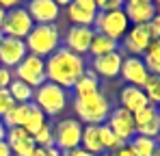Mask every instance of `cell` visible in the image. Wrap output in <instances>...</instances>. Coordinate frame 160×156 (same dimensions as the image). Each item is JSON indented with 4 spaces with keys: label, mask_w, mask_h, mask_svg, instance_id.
<instances>
[{
    "label": "cell",
    "mask_w": 160,
    "mask_h": 156,
    "mask_svg": "<svg viewBox=\"0 0 160 156\" xmlns=\"http://www.w3.org/2000/svg\"><path fill=\"white\" fill-rule=\"evenodd\" d=\"M158 108H160V106H158Z\"/></svg>",
    "instance_id": "51"
},
{
    "label": "cell",
    "mask_w": 160,
    "mask_h": 156,
    "mask_svg": "<svg viewBox=\"0 0 160 156\" xmlns=\"http://www.w3.org/2000/svg\"><path fill=\"white\" fill-rule=\"evenodd\" d=\"M7 91L11 93V98H13V102H15V104H30V102H32V98H35V89L28 87L26 82L18 80V78L9 85Z\"/></svg>",
    "instance_id": "26"
},
{
    "label": "cell",
    "mask_w": 160,
    "mask_h": 156,
    "mask_svg": "<svg viewBox=\"0 0 160 156\" xmlns=\"http://www.w3.org/2000/svg\"><path fill=\"white\" fill-rule=\"evenodd\" d=\"M61 156H93V154H89V152L82 150V148H74V150H69V152H61Z\"/></svg>",
    "instance_id": "38"
},
{
    "label": "cell",
    "mask_w": 160,
    "mask_h": 156,
    "mask_svg": "<svg viewBox=\"0 0 160 156\" xmlns=\"http://www.w3.org/2000/svg\"><path fill=\"white\" fill-rule=\"evenodd\" d=\"M30 104H32V102H30ZM30 104H13V106L9 108V113L2 117L4 126H7V128H22L24 122H26V117H28Z\"/></svg>",
    "instance_id": "25"
},
{
    "label": "cell",
    "mask_w": 160,
    "mask_h": 156,
    "mask_svg": "<svg viewBox=\"0 0 160 156\" xmlns=\"http://www.w3.org/2000/svg\"><path fill=\"white\" fill-rule=\"evenodd\" d=\"M128 148L132 150L134 156H154L158 152V141L156 139H149V137L134 134L132 139L128 141Z\"/></svg>",
    "instance_id": "24"
},
{
    "label": "cell",
    "mask_w": 160,
    "mask_h": 156,
    "mask_svg": "<svg viewBox=\"0 0 160 156\" xmlns=\"http://www.w3.org/2000/svg\"><path fill=\"white\" fill-rule=\"evenodd\" d=\"M43 124H48V117L35 106V104H30V111H28V117H26V122H24V126L22 128L26 130L28 134H35L37 130L41 128Z\"/></svg>",
    "instance_id": "27"
},
{
    "label": "cell",
    "mask_w": 160,
    "mask_h": 156,
    "mask_svg": "<svg viewBox=\"0 0 160 156\" xmlns=\"http://www.w3.org/2000/svg\"><path fill=\"white\" fill-rule=\"evenodd\" d=\"M2 20H4V11L0 9V24H2Z\"/></svg>",
    "instance_id": "46"
},
{
    "label": "cell",
    "mask_w": 160,
    "mask_h": 156,
    "mask_svg": "<svg viewBox=\"0 0 160 156\" xmlns=\"http://www.w3.org/2000/svg\"><path fill=\"white\" fill-rule=\"evenodd\" d=\"M154 156H160V152H156V154H154Z\"/></svg>",
    "instance_id": "50"
},
{
    "label": "cell",
    "mask_w": 160,
    "mask_h": 156,
    "mask_svg": "<svg viewBox=\"0 0 160 156\" xmlns=\"http://www.w3.org/2000/svg\"><path fill=\"white\" fill-rule=\"evenodd\" d=\"M54 2L58 4V9H67V7H69V4H72L74 0H54Z\"/></svg>",
    "instance_id": "42"
},
{
    "label": "cell",
    "mask_w": 160,
    "mask_h": 156,
    "mask_svg": "<svg viewBox=\"0 0 160 156\" xmlns=\"http://www.w3.org/2000/svg\"><path fill=\"white\" fill-rule=\"evenodd\" d=\"M123 13L128 15L130 24H149L152 18L158 13V9L154 7V2H126Z\"/></svg>",
    "instance_id": "20"
},
{
    "label": "cell",
    "mask_w": 160,
    "mask_h": 156,
    "mask_svg": "<svg viewBox=\"0 0 160 156\" xmlns=\"http://www.w3.org/2000/svg\"><path fill=\"white\" fill-rule=\"evenodd\" d=\"M100 141H102V148H104V152H115V150H119V148H123L126 143L112 132V130L108 128L106 124H102L100 126Z\"/></svg>",
    "instance_id": "28"
},
{
    "label": "cell",
    "mask_w": 160,
    "mask_h": 156,
    "mask_svg": "<svg viewBox=\"0 0 160 156\" xmlns=\"http://www.w3.org/2000/svg\"><path fill=\"white\" fill-rule=\"evenodd\" d=\"M152 30L147 24H136V26H130V30L126 33V37L121 39L119 48L123 50V54L128 56H143L149 44H152Z\"/></svg>",
    "instance_id": "9"
},
{
    "label": "cell",
    "mask_w": 160,
    "mask_h": 156,
    "mask_svg": "<svg viewBox=\"0 0 160 156\" xmlns=\"http://www.w3.org/2000/svg\"><path fill=\"white\" fill-rule=\"evenodd\" d=\"M69 91L54 85V82H43L41 87L35 89V98L32 104L46 115V117H58L65 113V108L69 106Z\"/></svg>",
    "instance_id": "4"
},
{
    "label": "cell",
    "mask_w": 160,
    "mask_h": 156,
    "mask_svg": "<svg viewBox=\"0 0 160 156\" xmlns=\"http://www.w3.org/2000/svg\"><path fill=\"white\" fill-rule=\"evenodd\" d=\"M15 7H22V0H0V9L2 11H11Z\"/></svg>",
    "instance_id": "37"
},
{
    "label": "cell",
    "mask_w": 160,
    "mask_h": 156,
    "mask_svg": "<svg viewBox=\"0 0 160 156\" xmlns=\"http://www.w3.org/2000/svg\"><path fill=\"white\" fill-rule=\"evenodd\" d=\"M72 108L82 126H102V124H106L108 115L112 111V102L108 100L104 91H98V93H91L84 98H74Z\"/></svg>",
    "instance_id": "2"
},
{
    "label": "cell",
    "mask_w": 160,
    "mask_h": 156,
    "mask_svg": "<svg viewBox=\"0 0 160 156\" xmlns=\"http://www.w3.org/2000/svg\"><path fill=\"white\" fill-rule=\"evenodd\" d=\"M13 98H11V93L7 91V89H0V117H4L7 113H9V108L13 106Z\"/></svg>",
    "instance_id": "31"
},
{
    "label": "cell",
    "mask_w": 160,
    "mask_h": 156,
    "mask_svg": "<svg viewBox=\"0 0 160 156\" xmlns=\"http://www.w3.org/2000/svg\"><path fill=\"white\" fill-rule=\"evenodd\" d=\"M147 26H149V30H152V37H154V39H160V11L152 18V22Z\"/></svg>",
    "instance_id": "34"
},
{
    "label": "cell",
    "mask_w": 160,
    "mask_h": 156,
    "mask_svg": "<svg viewBox=\"0 0 160 156\" xmlns=\"http://www.w3.org/2000/svg\"><path fill=\"white\" fill-rule=\"evenodd\" d=\"M152 2H154V7H156V9L160 11V0H152Z\"/></svg>",
    "instance_id": "44"
},
{
    "label": "cell",
    "mask_w": 160,
    "mask_h": 156,
    "mask_svg": "<svg viewBox=\"0 0 160 156\" xmlns=\"http://www.w3.org/2000/svg\"><path fill=\"white\" fill-rule=\"evenodd\" d=\"M24 9L35 24H56L61 18V9L54 0H28Z\"/></svg>",
    "instance_id": "14"
},
{
    "label": "cell",
    "mask_w": 160,
    "mask_h": 156,
    "mask_svg": "<svg viewBox=\"0 0 160 156\" xmlns=\"http://www.w3.org/2000/svg\"><path fill=\"white\" fill-rule=\"evenodd\" d=\"M134 126L136 134L149 137V139H160V108L158 106H147L134 115Z\"/></svg>",
    "instance_id": "15"
},
{
    "label": "cell",
    "mask_w": 160,
    "mask_h": 156,
    "mask_svg": "<svg viewBox=\"0 0 160 156\" xmlns=\"http://www.w3.org/2000/svg\"><path fill=\"white\" fill-rule=\"evenodd\" d=\"M0 156H13L11 154V148L7 145V141H0Z\"/></svg>",
    "instance_id": "40"
},
{
    "label": "cell",
    "mask_w": 160,
    "mask_h": 156,
    "mask_svg": "<svg viewBox=\"0 0 160 156\" xmlns=\"http://www.w3.org/2000/svg\"><path fill=\"white\" fill-rule=\"evenodd\" d=\"M93 35L95 30L91 26H69L63 35V48H67L74 54L80 56H89V48H91V41H93Z\"/></svg>",
    "instance_id": "11"
},
{
    "label": "cell",
    "mask_w": 160,
    "mask_h": 156,
    "mask_svg": "<svg viewBox=\"0 0 160 156\" xmlns=\"http://www.w3.org/2000/svg\"><path fill=\"white\" fill-rule=\"evenodd\" d=\"M2 39H4V35H2V33H0V44H2Z\"/></svg>",
    "instance_id": "48"
},
{
    "label": "cell",
    "mask_w": 160,
    "mask_h": 156,
    "mask_svg": "<svg viewBox=\"0 0 160 156\" xmlns=\"http://www.w3.org/2000/svg\"><path fill=\"white\" fill-rule=\"evenodd\" d=\"M143 59H149V61H160V39H152L147 52L143 54Z\"/></svg>",
    "instance_id": "33"
},
{
    "label": "cell",
    "mask_w": 160,
    "mask_h": 156,
    "mask_svg": "<svg viewBox=\"0 0 160 156\" xmlns=\"http://www.w3.org/2000/svg\"><path fill=\"white\" fill-rule=\"evenodd\" d=\"M112 156H134V154H132V150L128 148V143H126L123 148H119V150H115V152H112Z\"/></svg>",
    "instance_id": "39"
},
{
    "label": "cell",
    "mask_w": 160,
    "mask_h": 156,
    "mask_svg": "<svg viewBox=\"0 0 160 156\" xmlns=\"http://www.w3.org/2000/svg\"><path fill=\"white\" fill-rule=\"evenodd\" d=\"M126 2H152V0H126Z\"/></svg>",
    "instance_id": "45"
},
{
    "label": "cell",
    "mask_w": 160,
    "mask_h": 156,
    "mask_svg": "<svg viewBox=\"0 0 160 156\" xmlns=\"http://www.w3.org/2000/svg\"><path fill=\"white\" fill-rule=\"evenodd\" d=\"M100 156H112V152H104V154H100Z\"/></svg>",
    "instance_id": "47"
},
{
    "label": "cell",
    "mask_w": 160,
    "mask_h": 156,
    "mask_svg": "<svg viewBox=\"0 0 160 156\" xmlns=\"http://www.w3.org/2000/svg\"><path fill=\"white\" fill-rule=\"evenodd\" d=\"M32 156H61V152L56 148H35Z\"/></svg>",
    "instance_id": "36"
},
{
    "label": "cell",
    "mask_w": 160,
    "mask_h": 156,
    "mask_svg": "<svg viewBox=\"0 0 160 156\" xmlns=\"http://www.w3.org/2000/svg\"><path fill=\"white\" fill-rule=\"evenodd\" d=\"M15 80V74H13V70H9V67H2L0 65V89H9V85Z\"/></svg>",
    "instance_id": "32"
},
{
    "label": "cell",
    "mask_w": 160,
    "mask_h": 156,
    "mask_svg": "<svg viewBox=\"0 0 160 156\" xmlns=\"http://www.w3.org/2000/svg\"><path fill=\"white\" fill-rule=\"evenodd\" d=\"M87 67L89 65H87L84 56L74 54L61 46L56 52H52L46 59V78H48V82H54V85L72 91L76 80L87 72Z\"/></svg>",
    "instance_id": "1"
},
{
    "label": "cell",
    "mask_w": 160,
    "mask_h": 156,
    "mask_svg": "<svg viewBox=\"0 0 160 156\" xmlns=\"http://www.w3.org/2000/svg\"><path fill=\"white\" fill-rule=\"evenodd\" d=\"M143 91H145V96H147L152 106H160V76L149 74V78L143 85Z\"/></svg>",
    "instance_id": "30"
},
{
    "label": "cell",
    "mask_w": 160,
    "mask_h": 156,
    "mask_svg": "<svg viewBox=\"0 0 160 156\" xmlns=\"http://www.w3.org/2000/svg\"><path fill=\"white\" fill-rule=\"evenodd\" d=\"M98 7L93 0H74L67 9H65V15L67 20L72 22V26H91L95 22V15H98Z\"/></svg>",
    "instance_id": "16"
},
{
    "label": "cell",
    "mask_w": 160,
    "mask_h": 156,
    "mask_svg": "<svg viewBox=\"0 0 160 156\" xmlns=\"http://www.w3.org/2000/svg\"><path fill=\"white\" fill-rule=\"evenodd\" d=\"M35 22L30 20L28 11L24 7H15L11 11H4V20L0 24V33L4 37H13V39H26L28 33L32 30Z\"/></svg>",
    "instance_id": "7"
},
{
    "label": "cell",
    "mask_w": 160,
    "mask_h": 156,
    "mask_svg": "<svg viewBox=\"0 0 160 156\" xmlns=\"http://www.w3.org/2000/svg\"><path fill=\"white\" fill-rule=\"evenodd\" d=\"M106 126L112 130L123 143H128L134 134H136L134 115L128 113L126 108H121V106H112V111H110V115H108V119H106Z\"/></svg>",
    "instance_id": "12"
},
{
    "label": "cell",
    "mask_w": 160,
    "mask_h": 156,
    "mask_svg": "<svg viewBox=\"0 0 160 156\" xmlns=\"http://www.w3.org/2000/svg\"><path fill=\"white\" fill-rule=\"evenodd\" d=\"M130 26L132 24H130L128 15L123 13V9H119V11H98L95 22H93V30L121 44V39L130 30Z\"/></svg>",
    "instance_id": "5"
},
{
    "label": "cell",
    "mask_w": 160,
    "mask_h": 156,
    "mask_svg": "<svg viewBox=\"0 0 160 156\" xmlns=\"http://www.w3.org/2000/svg\"><path fill=\"white\" fill-rule=\"evenodd\" d=\"M119 78L126 82V85H132V87H143L145 80L149 78L147 72V65L143 61V56H123V63H121V72Z\"/></svg>",
    "instance_id": "13"
},
{
    "label": "cell",
    "mask_w": 160,
    "mask_h": 156,
    "mask_svg": "<svg viewBox=\"0 0 160 156\" xmlns=\"http://www.w3.org/2000/svg\"><path fill=\"white\" fill-rule=\"evenodd\" d=\"M158 152H160V139H158Z\"/></svg>",
    "instance_id": "49"
},
{
    "label": "cell",
    "mask_w": 160,
    "mask_h": 156,
    "mask_svg": "<svg viewBox=\"0 0 160 156\" xmlns=\"http://www.w3.org/2000/svg\"><path fill=\"white\" fill-rule=\"evenodd\" d=\"M123 56H126V54H123L121 48H119L117 52H110V54H104V56L91 59L87 65H89V70L100 78V80H112V78H119Z\"/></svg>",
    "instance_id": "10"
},
{
    "label": "cell",
    "mask_w": 160,
    "mask_h": 156,
    "mask_svg": "<svg viewBox=\"0 0 160 156\" xmlns=\"http://www.w3.org/2000/svg\"><path fill=\"white\" fill-rule=\"evenodd\" d=\"M80 148L93 156L104 154V148H102V141H100V126H82Z\"/></svg>",
    "instance_id": "22"
},
{
    "label": "cell",
    "mask_w": 160,
    "mask_h": 156,
    "mask_svg": "<svg viewBox=\"0 0 160 156\" xmlns=\"http://www.w3.org/2000/svg\"><path fill=\"white\" fill-rule=\"evenodd\" d=\"M82 139V124L76 117H65L54 124V148L58 152H69L74 148H80Z\"/></svg>",
    "instance_id": "6"
},
{
    "label": "cell",
    "mask_w": 160,
    "mask_h": 156,
    "mask_svg": "<svg viewBox=\"0 0 160 156\" xmlns=\"http://www.w3.org/2000/svg\"><path fill=\"white\" fill-rule=\"evenodd\" d=\"M98 91H102V80L95 76L89 67H87V72L76 80V85L72 87L74 98H84V96H91V93H98Z\"/></svg>",
    "instance_id": "21"
},
{
    "label": "cell",
    "mask_w": 160,
    "mask_h": 156,
    "mask_svg": "<svg viewBox=\"0 0 160 156\" xmlns=\"http://www.w3.org/2000/svg\"><path fill=\"white\" fill-rule=\"evenodd\" d=\"M119 50V41L110 39L102 33H95L93 35V41H91V48H89V56L95 59V56H104V54H110V52Z\"/></svg>",
    "instance_id": "23"
},
{
    "label": "cell",
    "mask_w": 160,
    "mask_h": 156,
    "mask_svg": "<svg viewBox=\"0 0 160 156\" xmlns=\"http://www.w3.org/2000/svg\"><path fill=\"white\" fill-rule=\"evenodd\" d=\"M26 54H28V50H26L24 39L4 37L2 44H0V65L2 67H9V70H15Z\"/></svg>",
    "instance_id": "17"
},
{
    "label": "cell",
    "mask_w": 160,
    "mask_h": 156,
    "mask_svg": "<svg viewBox=\"0 0 160 156\" xmlns=\"http://www.w3.org/2000/svg\"><path fill=\"white\" fill-rule=\"evenodd\" d=\"M13 74H15L18 80H22L28 87L37 89V87H41L48 80L46 78V59H39L35 54H26L22 59V63L13 70Z\"/></svg>",
    "instance_id": "8"
},
{
    "label": "cell",
    "mask_w": 160,
    "mask_h": 156,
    "mask_svg": "<svg viewBox=\"0 0 160 156\" xmlns=\"http://www.w3.org/2000/svg\"><path fill=\"white\" fill-rule=\"evenodd\" d=\"M4 139H7V126H4V122L0 117V141H4Z\"/></svg>",
    "instance_id": "41"
},
{
    "label": "cell",
    "mask_w": 160,
    "mask_h": 156,
    "mask_svg": "<svg viewBox=\"0 0 160 156\" xmlns=\"http://www.w3.org/2000/svg\"><path fill=\"white\" fill-rule=\"evenodd\" d=\"M117 106H121V108H126L128 113L136 115L138 111H143V108H147V106H152V104L147 100L143 87L126 85V87H121V91H119V104H117Z\"/></svg>",
    "instance_id": "18"
},
{
    "label": "cell",
    "mask_w": 160,
    "mask_h": 156,
    "mask_svg": "<svg viewBox=\"0 0 160 156\" xmlns=\"http://www.w3.org/2000/svg\"><path fill=\"white\" fill-rule=\"evenodd\" d=\"M93 2H95V7L102 11V7H104V2H106V0H93Z\"/></svg>",
    "instance_id": "43"
},
{
    "label": "cell",
    "mask_w": 160,
    "mask_h": 156,
    "mask_svg": "<svg viewBox=\"0 0 160 156\" xmlns=\"http://www.w3.org/2000/svg\"><path fill=\"white\" fill-rule=\"evenodd\" d=\"M7 145L11 148L13 156H32L35 152V141L32 134H28L24 128H7Z\"/></svg>",
    "instance_id": "19"
},
{
    "label": "cell",
    "mask_w": 160,
    "mask_h": 156,
    "mask_svg": "<svg viewBox=\"0 0 160 156\" xmlns=\"http://www.w3.org/2000/svg\"><path fill=\"white\" fill-rule=\"evenodd\" d=\"M123 7H126V0H106L104 7H102V11H119Z\"/></svg>",
    "instance_id": "35"
},
{
    "label": "cell",
    "mask_w": 160,
    "mask_h": 156,
    "mask_svg": "<svg viewBox=\"0 0 160 156\" xmlns=\"http://www.w3.org/2000/svg\"><path fill=\"white\" fill-rule=\"evenodd\" d=\"M32 141L37 148H54V126L48 122L32 134Z\"/></svg>",
    "instance_id": "29"
},
{
    "label": "cell",
    "mask_w": 160,
    "mask_h": 156,
    "mask_svg": "<svg viewBox=\"0 0 160 156\" xmlns=\"http://www.w3.org/2000/svg\"><path fill=\"white\" fill-rule=\"evenodd\" d=\"M28 54H35L39 59H48L52 52L63 46V33L56 24H35L32 30L24 39Z\"/></svg>",
    "instance_id": "3"
}]
</instances>
